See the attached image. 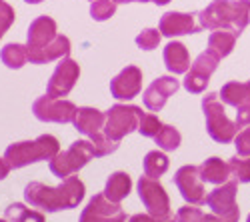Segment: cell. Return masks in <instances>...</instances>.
I'll return each mask as SVG.
<instances>
[{
  "label": "cell",
  "instance_id": "1",
  "mask_svg": "<svg viewBox=\"0 0 250 222\" xmlns=\"http://www.w3.org/2000/svg\"><path fill=\"white\" fill-rule=\"evenodd\" d=\"M84 182L78 176L64 178L58 186H46L42 182H30L24 188V200L32 208L44 212H60L76 208L84 198Z\"/></svg>",
  "mask_w": 250,
  "mask_h": 222
},
{
  "label": "cell",
  "instance_id": "2",
  "mask_svg": "<svg viewBox=\"0 0 250 222\" xmlns=\"http://www.w3.org/2000/svg\"><path fill=\"white\" fill-rule=\"evenodd\" d=\"M200 28H230L238 36L250 24V0H214L198 14Z\"/></svg>",
  "mask_w": 250,
  "mask_h": 222
},
{
  "label": "cell",
  "instance_id": "3",
  "mask_svg": "<svg viewBox=\"0 0 250 222\" xmlns=\"http://www.w3.org/2000/svg\"><path fill=\"white\" fill-rule=\"evenodd\" d=\"M60 152V144L52 134H42L36 140L14 142L4 150V158L12 168H24L40 160H52Z\"/></svg>",
  "mask_w": 250,
  "mask_h": 222
},
{
  "label": "cell",
  "instance_id": "4",
  "mask_svg": "<svg viewBox=\"0 0 250 222\" xmlns=\"http://www.w3.org/2000/svg\"><path fill=\"white\" fill-rule=\"evenodd\" d=\"M202 110H204V118H206V132L212 140L220 144H228L236 138V122H232L230 118L226 116L224 106L220 102V96L214 92H208L202 98Z\"/></svg>",
  "mask_w": 250,
  "mask_h": 222
},
{
  "label": "cell",
  "instance_id": "5",
  "mask_svg": "<svg viewBox=\"0 0 250 222\" xmlns=\"http://www.w3.org/2000/svg\"><path fill=\"white\" fill-rule=\"evenodd\" d=\"M94 158V148L90 140H76L70 144V148L58 152L50 160V172L64 180L68 176H74L80 168H84Z\"/></svg>",
  "mask_w": 250,
  "mask_h": 222
},
{
  "label": "cell",
  "instance_id": "6",
  "mask_svg": "<svg viewBox=\"0 0 250 222\" xmlns=\"http://www.w3.org/2000/svg\"><path fill=\"white\" fill-rule=\"evenodd\" d=\"M142 108L134 104H114L106 110V122H104V134H106L114 142L138 130L140 118H142Z\"/></svg>",
  "mask_w": 250,
  "mask_h": 222
},
{
  "label": "cell",
  "instance_id": "7",
  "mask_svg": "<svg viewBox=\"0 0 250 222\" xmlns=\"http://www.w3.org/2000/svg\"><path fill=\"white\" fill-rule=\"evenodd\" d=\"M136 186H138V196L142 200L144 208L148 210V214H152L160 222H166L170 218V198L156 178L144 174L140 176Z\"/></svg>",
  "mask_w": 250,
  "mask_h": 222
},
{
  "label": "cell",
  "instance_id": "8",
  "mask_svg": "<svg viewBox=\"0 0 250 222\" xmlns=\"http://www.w3.org/2000/svg\"><path fill=\"white\" fill-rule=\"evenodd\" d=\"M76 106L70 100L64 98H54L50 94L38 96L32 104V112L40 122H54V124H68L74 120Z\"/></svg>",
  "mask_w": 250,
  "mask_h": 222
},
{
  "label": "cell",
  "instance_id": "9",
  "mask_svg": "<svg viewBox=\"0 0 250 222\" xmlns=\"http://www.w3.org/2000/svg\"><path fill=\"white\" fill-rule=\"evenodd\" d=\"M218 62L220 58L212 52V50H204L196 56V60L192 62L190 70L184 74V80H182V86L192 92V94H200L204 92L206 84L210 82V76L214 74V70L218 68Z\"/></svg>",
  "mask_w": 250,
  "mask_h": 222
},
{
  "label": "cell",
  "instance_id": "10",
  "mask_svg": "<svg viewBox=\"0 0 250 222\" xmlns=\"http://www.w3.org/2000/svg\"><path fill=\"white\" fill-rule=\"evenodd\" d=\"M236 190H238L236 180H228V182L216 186L210 194L206 196V204L212 208L214 214L222 216L224 220L238 222L240 210H238V204H236Z\"/></svg>",
  "mask_w": 250,
  "mask_h": 222
},
{
  "label": "cell",
  "instance_id": "11",
  "mask_svg": "<svg viewBox=\"0 0 250 222\" xmlns=\"http://www.w3.org/2000/svg\"><path fill=\"white\" fill-rule=\"evenodd\" d=\"M204 180L200 176V168L186 164L180 166L174 174V184L180 192V196L192 206H200L206 202V190H204Z\"/></svg>",
  "mask_w": 250,
  "mask_h": 222
},
{
  "label": "cell",
  "instance_id": "12",
  "mask_svg": "<svg viewBox=\"0 0 250 222\" xmlns=\"http://www.w3.org/2000/svg\"><path fill=\"white\" fill-rule=\"evenodd\" d=\"M80 76V64L72 58H62L60 62L56 64L50 80H48V86H46V94L54 96V98H64L70 94V90L74 88L76 80Z\"/></svg>",
  "mask_w": 250,
  "mask_h": 222
},
{
  "label": "cell",
  "instance_id": "13",
  "mask_svg": "<svg viewBox=\"0 0 250 222\" xmlns=\"http://www.w3.org/2000/svg\"><path fill=\"white\" fill-rule=\"evenodd\" d=\"M78 222H126V214L120 204L110 202L104 192H100L88 200Z\"/></svg>",
  "mask_w": 250,
  "mask_h": 222
},
{
  "label": "cell",
  "instance_id": "14",
  "mask_svg": "<svg viewBox=\"0 0 250 222\" xmlns=\"http://www.w3.org/2000/svg\"><path fill=\"white\" fill-rule=\"evenodd\" d=\"M142 90V70L134 64L122 68L110 80V94L116 100H132Z\"/></svg>",
  "mask_w": 250,
  "mask_h": 222
},
{
  "label": "cell",
  "instance_id": "15",
  "mask_svg": "<svg viewBox=\"0 0 250 222\" xmlns=\"http://www.w3.org/2000/svg\"><path fill=\"white\" fill-rule=\"evenodd\" d=\"M180 88V82L174 76H158L156 80H152L150 86L144 90L142 100L144 106L152 112H160L172 94H176V90Z\"/></svg>",
  "mask_w": 250,
  "mask_h": 222
},
{
  "label": "cell",
  "instance_id": "16",
  "mask_svg": "<svg viewBox=\"0 0 250 222\" xmlns=\"http://www.w3.org/2000/svg\"><path fill=\"white\" fill-rule=\"evenodd\" d=\"M158 30L162 36H184V34H196L200 32V24L194 22V14H186V12H166L160 18Z\"/></svg>",
  "mask_w": 250,
  "mask_h": 222
},
{
  "label": "cell",
  "instance_id": "17",
  "mask_svg": "<svg viewBox=\"0 0 250 222\" xmlns=\"http://www.w3.org/2000/svg\"><path fill=\"white\" fill-rule=\"evenodd\" d=\"M72 46H70V40L64 34H58L52 42H48L42 48H28V62L32 64H48L54 62V60L60 58H66L70 54Z\"/></svg>",
  "mask_w": 250,
  "mask_h": 222
},
{
  "label": "cell",
  "instance_id": "18",
  "mask_svg": "<svg viewBox=\"0 0 250 222\" xmlns=\"http://www.w3.org/2000/svg\"><path fill=\"white\" fill-rule=\"evenodd\" d=\"M56 36H58L56 20L46 16V14H42V16L34 18L30 22L28 32H26V46L28 48H42L48 42H52Z\"/></svg>",
  "mask_w": 250,
  "mask_h": 222
},
{
  "label": "cell",
  "instance_id": "19",
  "mask_svg": "<svg viewBox=\"0 0 250 222\" xmlns=\"http://www.w3.org/2000/svg\"><path fill=\"white\" fill-rule=\"evenodd\" d=\"M104 122H106V112H100L92 106H80L74 114L72 126L88 138L96 136L98 132H104Z\"/></svg>",
  "mask_w": 250,
  "mask_h": 222
},
{
  "label": "cell",
  "instance_id": "20",
  "mask_svg": "<svg viewBox=\"0 0 250 222\" xmlns=\"http://www.w3.org/2000/svg\"><path fill=\"white\" fill-rule=\"evenodd\" d=\"M162 56H164L166 68H168V72H172V74H186L192 66L188 50H186V46L182 42H176V40H172V42H168L164 46Z\"/></svg>",
  "mask_w": 250,
  "mask_h": 222
},
{
  "label": "cell",
  "instance_id": "21",
  "mask_svg": "<svg viewBox=\"0 0 250 222\" xmlns=\"http://www.w3.org/2000/svg\"><path fill=\"white\" fill-rule=\"evenodd\" d=\"M132 190V180L126 172H112L106 180V186H104V196H106L110 202L120 204V200H124Z\"/></svg>",
  "mask_w": 250,
  "mask_h": 222
},
{
  "label": "cell",
  "instance_id": "22",
  "mask_svg": "<svg viewBox=\"0 0 250 222\" xmlns=\"http://www.w3.org/2000/svg\"><path fill=\"white\" fill-rule=\"evenodd\" d=\"M220 100L228 106H244V104H250V80L246 82H226L222 88H220Z\"/></svg>",
  "mask_w": 250,
  "mask_h": 222
},
{
  "label": "cell",
  "instance_id": "23",
  "mask_svg": "<svg viewBox=\"0 0 250 222\" xmlns=\"http://www.w3.org/2000/svg\"><path fill=\"white\" fill-rule=\"evenodd\" d=\"M198 168H200V176H202L204 182H210V184H216V186L228 182V178H230L228 162H222V160L216 158V156L204 160Z\"/></svg>",
  "mask_w": 250,
  "mask_h": 222
},
{
  "label": "cell",
  "instance_id": "24",
  "mask_svg": "<svg viewBox=\"0 0 250 222\" xmlns=\"http://www.w3.org/2000/svg\"><path fill=\"white\" fill-rule=\"evenodd\" d=\"M236 38H238V34L234 30H230V28L212 30L210 36H208V50H212L218 58H224V56H228L234 50Z\"/></svg>",
  "mask_w": 250,
  "mask_h": 222
},
{
  "label": "cell",
  "instance_id": "25",
  "mask_svg": "<svg viewBox=\"0 0 250 222\" xmlns=\"http://www.w3.org/2000/svg\"><path fill=\"white\" fill-rule=\"evenodd\" d=\"M0 60H2V64L6 68H12V70L22 68L28 62V46L18 44V42H10L0 50Z\"/></svg>",
  "mask_w": 250,
  "mask_h": 222
},
{
  "label": "cell",
  "instance_id": "26",
  "mask_svg": "<svg viewBox=\"0 0 250 222\" xmlns=\"http://www.w3.org/2000/svg\"><path fill=\"white\" fill-rule=\"evenodd\" d=\"M4 218H6L8 222H46V218H44L42 212L32 210V208H28V206L22 204V202L10 204V206L4 210Z\"/></svg>",
  "mask_w": 250,
  "mask_h": 222
},
{
  "label": "cell",
  "instance_id": "27",
  "mask_svg": "<svg viewBox=\"0 0 250 222\" xmlns=\"http://www.w3.org/2000/svg\"><path fill=\"white\" fill-rule=\"evenodd\" d=\"M142 166H144V174H146V176L160 178L166 170H168L170 160H168V156H166L164 152H160V150H150L146 156H144Z\"/></svg>",
  "mask_w": 250,
  "mask_h": 222
},
{
  "label": "cell",
  "instance_id": "28",
  "mask_svg": "<svg viewBox=\"0 0 250 222\" xmlns=\"http://www.w3.org/2000/svg\"><path fill=\"white\" fill-rule=\"evenodd\" d=\"M180 140H182L180 132H178L174 126H168V124H164L162 130L154 136V142L158 144V148H162V150H166V152L176 150V148L180 146Z\"/></svg>",
  "mask_w": 250,
  "mask_h": 222
},
{
  "label": "cell",
  "instance_id": "29",
  "mask_svg": "<svg viewBox=\"0 0 250 222\" xmlns=\"http://www.w3.org/2000/svg\"><path fill=\"white\" fill-rule=\"evenodd\" d=\"M228 168H230V176L236 182H250V158H242L236 154L228 160Z\"/></svg>",
  "mask_w": 250,
  "mask_h": 222
},
{
  "label": "cell",
  "instance_id": "30",
  "mask_svg": "<svg viewBox=\"0 0 250 222\" xmlns=\"http://www.w3.org/2000/svg\"><path fill=\"white\" fill-rule=\"evenodd\" d=\"M90 142H92V148H94V158L108 156V154H112V152L118 148V142L110 140L104 132H98L96 136H92Z\"/></svg>",
  "mask_w": 250,
  "mask_h": 222
},
{
  "label": "cell",
  "instance_id": "31",
  "mask_svg": "<svg viewBox=\"0 0 250 222\" xmlns=\"http://www.w3.org/2000/svg\"><path fill=\"white\" fill-rule=\"evenodd\" d=\"M114 12H116V2H112V0H94L90 4V16L96 22H104V20L112 18Z\"/></svg>",
  "mask_w": 250,
  "mask_h": 222
},
{
  "label": "cell",
  "instance_id": "32",
  "mask_svg": "<svg viewBox=\"0 0 250 222\" xmlns=\"http://www.w3.org/2000/svg\"><path fill=\"white\" fill-rule=\"evenodd\" d=\"M162 126L164 124L158 120V116H154L150 112H144L142 118H140V124H138V130L136 132H140L142 136H146V138H154L162 130Z\"/></svg>",
  "mask_w": 250,
  "mask_h": 222
},
{
  "label": "cell",
  "instance_id": "33",
  "mask_svg": "<svg viewBox=\"0 0 250 222\" xmlns=\"http://www.w3.org/2000/svg\"><path fill=\"white\" fill-rule=\"evenodd\" d=\"M160 36H162V32L158 28H144L136 36V44L142 50H154L160 44Z\"/></svg>",
  "mask_w": 250,
  "mask_h": 222
},
{
  "label": "cell",
  "instance_id": "34",
  "mask_svg": "<svg viewBox=\"0 0 250 222\" xmlns=\"http://www.w3.org/2000/svg\"><path fill=\"white\" fill-rule=\"evenodd\" d=\"M166 222H204V214L200 208H196L192 204H186V206L178 208V212L174 216H170Z\"/></svg>",
  "mask_w": 250,
  "mask_h": 222
},
{
  "label": "cell",
  "instance_id": "35",
  "mask_svg": "<svg viewBox=\"0 0 250 222\" xmlns=\"http://www.w3.org/2000/svg\"><path fill=\"white\" fill-rule=\"evenodd\" d=\"M14 18H16L14 8L8 2H4V0H0V38H2L8 32V28L14 24Z\"/></svg>",
  "mask_w": 250,
  "mask_h": 222
},
{
  "label": "cell",
  "instance_id": "36",
  "mask_svg": "<svg viewBox=\"0 0 250 222\" xmlns=\"http://www.w3.org/2000/svg\"><path fill=\"white\" fill-rule=\"evenodd\" d=\"M234 146L238 156L242 158H250V126H246L244 130H240L234 138Z\"/></svg>",
  "mask_w": 250,
  "mask_h": 222
},
{
  "label": "cell",
  "instance_id": "37",
  "mask_svg": "<svg viewBox=\"0 0 250 222\" xmlns=\"http://www.w3.org/2000/svg\"><path fill=\"white\" fill-rule=\"evenodd\" d=\"M236 110H238V112H236V126H238V128L250 126V104L238 106Z\"/></svg>",
  "mask_w": 250,
  "mask_h": 222
},
{
  "label": "cell",
  "instance_id": "38",
  "mask_svg": "<svg viewBox=\"0 0 250 222\" xmlns=\"http://www.w3.org/2000/svg\"><path fill=\"white\" fill-rule=\"evenodd\" d=\"M128 222H160V220L154 218L152 214H132L128 218Z\"/></svg>",
  "mask_w": 250,
  "mask_h": 222
},
{
  "label": "cell",
  "instance_id": "39",
  "mask_svg": "<svg viewBox=\"0 0 250 222\" xmlns=\"http://www.w3.org/2000/svg\"><path fill=\"white\" fill-rule=\"evenodd\" d=\"M10 164H8V160L6 158H0V180H4L6 176H8V172H10Z\"/></svg>",
  "mask_w": 250,
  "mask_h": 222
},
{
  "label": "cell",
  "instance_id": "40",
  "mask_svg": "<svg viewBox=\"0 0 250 222\" xmlns=\"http://www.w3.org/2000/svg\"><path fill=\"white\" fill-rule=\"evenodd\" d=\"M204 222H228L218 214H204Z\"/></svg>",
  "mask_w": 250,
  "mask_h": 222
},
{
  "label": "cell",
  "instance_id": "41",
  "mask_svg": "<svg viewBox=\"0 0 250 222\" xmlns=\"http://www.w3.org/2000/svg\"><path fill=\"white\" fill-rule=\"evenodd\" d=\"M138 2H154V4H158V6H164V4H168L170 0H138Z\"/></svg>",
  "mask_w": 250,
  "mask_h": 222
},
{
  "label": "cell",
  "instance_id": "42",
  "mask_svg": "<svg viewBox=\"0 0 250 222\" xmlns=\"http://www.w3.org/2000/svg\"><path fill=\"white\" fill-rule=\"evenodd\" d=\"M116 4H128V2H138V0H112Z\"/></svg>",
  "mask_w": 250,
  "mask_h": 222
},
{
  "label": "cell",
  "instance_id": "43",
  "mask_svg": "<svg viewBox=\"0 0 250 222\" xmlns=\"http://www.w3.org/2000/svg\"><path fill=\"white\" fill-rule=\"evenodd\" d=\"M24 2H28V4H40V2H44V0H24Z\"/></svg>",
  "mask_w": 250,
  "mask_h": 222
},
{
  "label": "cell",
  "instance_id": "44",
  "mask_svg": "<svg viewBox=\"0 0 250 222\" xmlns=\"http://www.w3.org/2000/svg\"><path fill=\"white\" fill-rule=\"evenodd\" d=\"M0 222H8V220L6 218H0Z\"/></svg>",
  "mask_w": 250,
  "mask_h": 222
},
{
  "label": "cell",
  "instance_id": "45",
  "mask_svg": "<svg viewBox=\"0 0 250 222\" xmlns=\"http://www.w3.org/2000/svg\"><path fill=\"white\" fill-rule=\"evenodd\" d=\"M246 222H250V216H248V220H246Z\"/></svg>",
  "mask_w": 250,
  "mask_h": 222
},
{
  "label": "cell",
  "instance_id": "46",
  "mask_svg": "<svg viewBox=\"0 0 250 222\" xmlns=\"http://www.w3.org/2000/svg\"><path fill=\"white\" fill-rule=\"evenodd\" d=\"M92 2H94V0H92Z\"/></svg>",
  "mask_w": 250,
  "mask_h": 222
}]
</instances>
